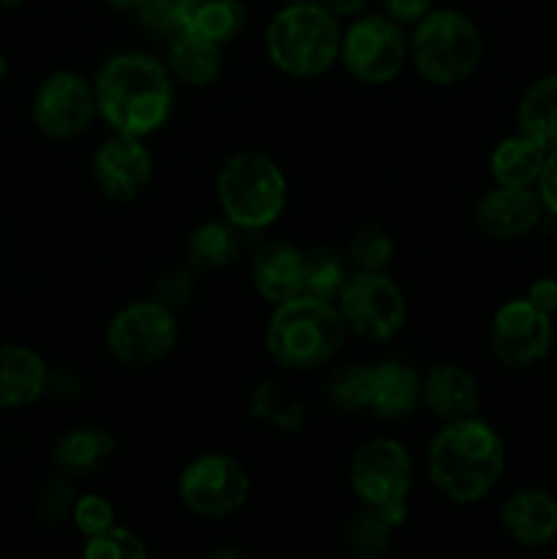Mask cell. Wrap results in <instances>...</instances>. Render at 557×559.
Here are the masks:
<instances>
[{
	"label": "cell",
	"instance_id": "1",
	"mask_svg": "<svg viewBox=\"0 0 557 559\" xmlns=\"http://www.w3.org/2000/svg\"><path fill=\"white\" fill-rule=\"evenodd\" d=\"M506 469V445L497 429L478 415L448 420L429 442L426 475L453 506H473L489 497Z\"/></svg>",
	"mask_w": 557,
	"mask_h": 559
},
{
	"label": "cell",
	"instance_id": "2",
	"mask_svg": "<svg viewBox=\"0 0 557 559\" xmlns=\"http://www.w3.org/2000/svg\"><path fill=\"white\" fill-rule=\"evenodd\" d=\"M96 109L118 134L147 136L167 123L175 85L167 63L147 52H118L93 80Z\"/></svg>",
	"mask_w": 557,
	"mask_h": 559
},
{
	"label": "cell",
	"instance_id": "3",
	"mask_svg": "<svg viewBox=\"0 0 557 559\" xmlns=\"http://www.w3.org/2000/svg\"><path fill=\"white\" fill-rule=\"evenodd\" d=\"M347 338V325L336 304L298 295L273 306L265 328V347L282 369L311 371L336 358Z\"/></svg>",
	"mask_w": 557,
	"mask_h": 559
},
{
	"label": "cell",
	"instance_id": "4",
	"mask_svg": "<svg viewBox=\"0 0 557 559\" xmlns=\"http://www.w3.org/2000/svg\"><path fill=\"white\" fill-rule=\"evenodd\" d=\"M265 52L282 74L295 80L325 74L342 52L339 16L320 0H295L268 22Z\"/></svg>",
	"mask_w": 557,
	"mask_h": 559
},
{
	"label": "cell",
	"instance_id": "5",
	"mask_svg": "<svg viewBox=\"0 0 557 559\" xmlns=\"http://www.w3.org/2000/svg\"><path fill=\"white\" fill-rule=\"evenodd\" d=\"M484 55L478 25L464 11L431 9L413 25L410 60L429 85L453 87L475 74Z\"/></svg>",
	"mask_w": 557,
	"mask_h": 559
},
{
	"label": "cell",
	"instance_id": "6",
	"mask_svg": "<svg viewBox=\"0 0 557 559\" xmlns=\"http://www.w3.org/2000/svg\"><path fill=\"white\" fill-rule=\"evenodd\" d=\"M216 197L224 218L235 227L265 229L287 205V178L265 153L240 151L218 167Z\"/></svg>",
	"mask_w": 557,
	"mask_h": 559
},
{
	"label": "cell",
	"instance_id": "7",
	"mask_svg": "<svg viewBox=\"0 0 557 559\" xmlns=\"http://www.w3.org/2000/svg\"><path fill=\"white\" fill-rule=\"evenodd\" d=\"M107 349L118 364L129 369H153L169 358L178 344V322L175 311L158 300H134L118 309L109 320Z\"/></svg>",
	"mask_w": 557,
	"mask_h": 559
},
{
	"label": "cell",
	"instance_id": "8",
	"mask_svg": "<svg viewBox=\"0 0 557 559\" xmlns=\"http://www.w3.org/2000/svg\"><path fill=\"white\" fill-rule=\"evenodd\" d=\"M339 60L360 85H388L407 66L410 38L388 14H364L342 33Z\"/></svg>",
	"mask_w": 557,
	"mask_h": 559
},
{
	"label": "cell",
	"instance_id": "9",
	"mask_svg": "<svg viewBox=\"0 0 557 559\" xmlns=\"http://www.w3.org/2000/svg\"><path fill=\"white\" fill-rule=\"evenodd\" d=\"M347 331L369 342H388L407 322V300L386 271H355L336 300Z\"/></svg>",
	"mask_w": 557,
	"mask_h": 559
},
{
	"label": "cell",
	"instance_id": "10",
	"mask_svg": "<svg viewBox=\"0 0 557 559\" xmlns=\"http://www.w3.org/2000/svg\"><path fill=\"white\" fill-rule=\"evenodd\" d=\"M249 495V473L227 453H202L180 469L178 497L194 516H233L246 506Z\"/></svg>",
	"mask_w": 557,
	"mask_h": 559
},
{
	"label": "cell",
	"instance_id": "11",
	"mask_svg": "<svg viewBox=\"0 0 557 559\" xmlns=\"http://www.w3.org/2000/svg\"><path fill=\"white\" fill-rule=\"evenodd\" d=\"M413 473V459L402 442L375 437L349 459V489L364 506L407 508Z\"/></svg>",
	"mask_w": 557,
	"mask_h": 559
},
{
	"label": "cell",
	"instance_id": "12",
	"mask_svg": "<svg viewBox=\"0 0 557 559\" xmlns=\"http://www.w3.org/2000/svg\"><path fill=\"white\" fill-rule=\"evenodd\" d=\"M96 112L98 109L93 82H87L76 71H52L33 91V126L47 140H74L93 123V115Z\"/></svg>",
	"mask_w": 557,
	"mask_h": 559
},
{
	"label": "cell",
	"instance_id": "13",
	"mask_svg": "<svg viewBox=\"0 0 557 559\" xmlns=\"http://www.w3.org/2000/svg\"><path fill=\"white\" fill-rule=\"evenodd\" d=\"M552 344H555L552 314L535 309L528 298L506 300L491 317L489 347L506 369H533L552 353Z\"/></svg>",
	"mask_w": 557,
	"mask_h": 559
},
{
	"label": "cell",
	"instance_id": "14",
	"mask_svg": "<svg viewBox=\"0 0 557 559\" xmlns=\"http://www.w3.org/2000/svg\"><path fill=\"white\" fill-rule=\"evenodd\" d=\"M91 175L104 200L131 202L145 194V189L151 186L153 156L142 145V136L115 131V136H109L93 153Z\"/></svg>",
	"mask_w": 557,
	"mask_h": 559
},
{
	"label": "cell",
	"instance_id": "15",
	"mask_svg": "<svg viewBox=\"0 0 557 559\" xmlns=\"http://www.w3.org/2000/svg\"><path fill=\"white\" fill-rule=\"evenodd\" d=\"M546 207L535 189L495 186L473 207V222L486 238L517 240L533 233L544 218Z\"/></svg>",
	"mask_w": 557,
	"mask_h": 559
},
{
	"label": "cell",
	"instance_id": "16",
	"mask_svg": "<svg viewBox=\"0 0 557 559\" xmlns=\"http://www.w3.org/2000/svg\"><path fill=\"white\" fill-rule=\"evenodd\" d=\"M500 527L524 549H541L557 540V500L544 489H519L502 502Z\"/></svg>",
	"mask_w": 557,
	"mask_h": 559
},
{
	"label": "cell",
	"instance_id": "17",
	"mask_svg": "<svg viewBox=\"0 0 557 559\" xmlns=\"http://www.w3.org/2000/svg\"><path fill=\"white\" fill-rule=\"evenodd\" d=\"M306 251L289 240H271L262 246L251 262V284L268 304H284L304 295Z\"/></svg>",
	"mask_w": 557,
	"mask_h": 559
},
{
	"label": "cell",
	"instance_id": "18",
	"mask_svg": "<svg viewBox=\"0 0 557 559\" xmlns=\"http://www.w3.org/2000/svg\"><path fill=\"white\" fill-rule=\"evenodd\" d=\"M420 402L442 424L470 418V415H475L481 402L478 380L464 366L442 360V364L431 366L424 380H420Z\"/></svg>",
	"mask_w": 557,
	"mask_h": 559
},
{
	"label": "cell",
	"instance_id": "19",
	"mask_svg": "<svg viewBox=\"0 0 557 559\" xmlns=\"http://www.w3.org/2000/svg\"><path fill=\"white\" fill-rule=\"evenodd\" d=\"M49 369L42 355L22 344L0 347V407H33L47 393Z\"/></svg>",
	"mask_w": 557,
	"mask_h": 559
},
{
	"label": "cell",
	"instance_id": "20",
	"mask_svg": "<svg viewBox=\"0 0 557 559\" xmlns=\"http://www.w3.org/2000/svg\"><path fill=\"white\" fill-rule=\"evenodd\" d=\"M424 377L402 360H382L371 366L369 407L382 420H402L415 413L420 402Z\"/></svg>",
	"mask_w": 557,
	"mask_h": 559
},
{
	"label": "cell",
	"instance_id": "21",
	"mask_svg": "<svg viewBox=\"0 0 557 559\" xmlns=\"http://www.w3.org/2000/svg\"><path fill=\"white\" fill-rule=\"evenodd\" d=\"M115 445H118L115 435L109 429H104V426H71L69 431H63L55 440L52 464L58 473L71 475V478H76V475H91L112 459Z\"/></svg>",
	"mask_w": 557,
	"mask_h": 559
},
{
	"label": "cell",
	"instance_id": "22",
	"mask_svg": "<svg viewBox=\"0 0 557 559\" xmlns=\"http://www.w3.org/2000/svg\"><path fill=\"white\" fill-rule=\"evenodd\" d=\"M167 69L178 82L191 87H208L222 76L224 58L222 44H213L208 38L191 36L180 31L167 44Z\"/></svg>",
	"mask_w": 557,
	"mask_h": 559
},
{
	"label": "cell",
	"instance_id": "23",
	"mask_svg": "<svg viewBox=\"0 0 557 559\" xmlns=\"http://www.w3.org/2000/svg\"><path fill=\"white\" fill-rule=\"evenodd\" d=\"M407 508H371L364 506L344 524V546L358 559H380L391 549L396 527H402Z\"/></svg>",
	"mask_w": 557,
	"mask_h": 559
},
{
	"label": "cell",
	"instance_id": "24",
	"mask_svg": "<svg viewBox=\"0 0 557 559\" xmlns=\"http://www.w3.org/2000/svg\"><path fill=\"white\" fill-rule=\"evenodd\" d=\"M546 151L535 145L530 136L513 134L497 142L489 156V173L497 186H513V189H535L544 169Z\"/></svg>",
	"mask_w": 557,
	"mask_h": 559
},
{
	"label": "cell",
	"instance_id": "25",
	"mask_svg": "<svg viewBox=\"0 0 557 559\" xmlns=\"http://www.w3.org/2000/svg\"><path fill=\"white\" fill-rule=\"evenodd\" d=\"M519 134L546 153L557 147V74H544L522 93L517 107Z\"/></svg>",
	"mask_w": 557,
	"mask_h": 559
},
{
	"label": "cell",
	"instance_id": "26",
	"mask_svg": "<svg viewBox=\"0 0 557 559\" xmlns=\"http://www.w3.org/2000/svg\"><path fill=\"white\" fill-rule=\"evenodd\" d=\"M246 25V9L240 0H183L180 31L208 38L213 44H229Z\"/></svg>",
	"mask_w": 557,
	"mask_h": 559
},
{
	"label": "cell",
	"instance_id": "27",
	"mask_svg": "<svg viewBox=\"0 0 557 559\" xmlns=\"http://www.w3.org/2000/svg\"><path fill=\"white\" fill-rule=\"evenodd\" d=\"M240 235L233 222H205L186 240V260L191 271H222L229 262L238 260Z\"/></svg>",
	"mask_w": 557,
	"mask_h": 559
},
{
	"label": "cell",
	"instance_id": "28",
	"mask_svg": "<svg viewBox=\"0 0 557 559\" xmlns=\"http://www.w3.org/2000/svg\"><path fill=\"white\" fill-rule=\"evenodd\" d=\"M249 413L251 418L276 431H298L306 418L304 399L278 380L257 382L249 399Z\"/></svg>",
	"mask_w": 557,
	"mask_h": 559
},
{
	"label": "cell",
	"instance_id": "29",
	"mask_svg": "<svg viewBox=\"0 0 557 559\" xmlns=\"http://www.w3.org/2000/svg\"><path fill=\"white\" fill-rule=\"evenodd\" d=\"M349 276H353V273H349L347 257L339 249L322 246V249H315L311 254H306L304 295L328 300V304H336Z\"/></svg>",
	"mask_w": 557,
	"mask_h": 559
},
{
	"label": "cell",
	"instance_id": "30",
	"mask_svg": "<svg viewBox=\"0 0 557 559\" xmlns=\"http://www.w3.org/2000/svg\"><path fill=\"white\" fill-rule=\"evenodd\" d=\"M369 385H371V366L349 364L333 371L322 385L325 402L339 413H358L369 407Z\"/></svg>",
	"mask_w": 557,
	"mask_h": 559
},
{
	"label": "cell",
	"instance_id": "31",
	"mask_svg": "<svg viewBox=\"0 0 557 559\" xmlns=\"http://www.w3.org/2000/svg\"><path fill=\"white\" fill-rule=\"evenodd\" d=\"M347 260L358 271H386L393 260V238L380 224H364L353 233L347 246Z\"/></svg>",
	"mask_w": 557,
	"mask_h": 559
},
{
	"label": "cell",
	"instance_id": "32",
	"mask_svg": "<svg viewBox=\"0 0 557 559\" xmlns=\"http://www.w3.org/2000/svg\"><path fill=\"white\" fill-rule=\"evenodd\" d=\"M82 557L85 559H142L147 557V546L134 530L129 527H112L102 530V533L91 535L82 546Z\"/></svg>",
	"mask_w": 557,
	"mask_h": 559
},
{
	"label": "cell",
	"instance_id": "33",
	"mask_svg": "<svg viewBox=\"0 0 557 559\" xmlns=\"http://www.w3.org/2000/svg\"><path fill=\"white\" fill-rule=\"evenodd\" d=\"M74 484H71V475L58 473L55 469L52 478L44 484L42 495H38L36 502V516L38 522L44 524H58L63 519H71V511H74Z\"/></svg>",
	"mask_w": 557,
	"mask_h": 559
},
{
	"label": "cell",
	"instance_id": "34",
	"mask_svg": "<svg viewBox=\"0 0 557 559\" xmlns=\"http://www.w3.org/2000/svg\"><path fill=\"white\" fill-rule=\"evenodd\" d=\"M71 522L80 530L85 538L102 533V530L112 527L115 524V508L107 497L102 495H82L76 497L74 511H71Z\"/></svg>",
	"mask_w": 557,
	"mask_h": 559
},
{
	"label": "cell",
	"instance_id": "35",
	"mask_svg": "<svg viewBox=\"0 0 557 559\" xmlns=\"http://www.w3.org/2000/svg\"><path fill=\"white\" fill-rule=\"evenodd\" d=\"M180 11H183V0H145L134 14L145 31L169 41L175 33H180Z\"/></svg>",
	"mask_w": 557,
	"mask_h": 559
},
{
	"label": "cell",
	"instance_id": "36",
	"mask_svg": "<svg viewBox=\"0 0 557 559\" xmlns=\"http://www.w3.org/2000/svg\"><path fill=\"white\" fill-rule=\"evenodd\" d=\"M194 289L197 284L191 267H169V271H164L158 276L156 287H153V300H158L167 309L178 311L194 298Z\"/></svg>",
	"mask_w": 557,
	"mask_h": 559
},
{
	"label": "cell",
	"instance_id": "37",
	"mask_svg": "<svg viewBox=\"0 0 557 559\" xmlns=\"http://www.w3.org/2000/svg\"><path fill=\"white\" fill-rule=\"evenodd\" d=\"M382 5H386V14L393 22H399V25H415V22H420L435 9V0H382Z\"/></svg>",
	"mask_w": 557,
	"mask_h": 559
},
{
	"label": "cell",
	"instance_id": "38",
	"mask_svg": "<svg viewBox=\"0 0 557 559\" xmlns=\"http://www.w3.org/2000/svg\"><path fill=\"white\" fill-rule=\"evenodd\" d=\"M535 191H538L546 213L557 216V147L546 153V162H544V169H541L538 183H535Z\"/></svg>",
	"mask_w": 557,
	"mask_h": 559
},
{
	"label": "cell",
	"instance_id": "39",
	"mask_svg": "<svg viewBox=\"0 0 557 559\" xmlns=\"http://www.w3.org/2000/svg\"><path fill=\"white\" fill-rule=\"evenodd\" d=\"M524 298L541 309L544 314H555L557 311V278L544 276V278H535L533 284L528 287V295Z\"/></svg>",
	"mask_w": 557,
	"mask_h": 559
},
{
	"label": "cell",
	"instance_id": "40",
	"mask_svg": "<svg viewBox=\"0 0 557 559\" xmlns=\"http://www.w3.org/2000/svg\"><path fill=\"white\" fill-rule=\"evenodd\" d=\"M47 391H52L55 396L69 399V396H76V393L82 391V382L71 369H58V371H49Z\"/></svg>",
	"mask_w": 557,
	"mask_h": 559
},
{
	"label": "cell",
	"instance_id": "41",
	"mask_svg": "<svg viewBox=\"0 0 557 559\" xmlns=\"http://www.w3.org/2000/svg\"><path fill=\"white\" fill-rule=\"evenodd\" d=\"M336 16H358L369 5V0H320Z\"/></svg>",
	"mask_w": 557,
	"mask_h": 559
},
{
	"label": "cell",
	"instance_id": "42",
	"mask_svg": "<svg viewBox=\"0 0 557 559\" xmlns=\"http://www.w3.org/2000/svg\"><path fill=\"white\" fill-rule=\"evenodd\" d=\"M104 3L112 5V9H118V11H137L142 3H145V0H104Z\"/></svg>",
	"mask_w": 557,
	"mask_h": 559
},
{
	"label": "cell",
	"instance_id": "43",
	"mask_svg": "<svg viewBox=\"0 0 557 559\" xmlns=\"http://www.w3.org/2000/svg\"><path fill=\"white\" fill-rule=\"evenodd\" d=\"M22 3H25V0H0V11H14L20 9Z\"/></svg>",
	"mask_w": 557,
	"mask_h": 559
},
{
	"label": "cell",
	"instance_id": "44",
	"mask_svg": "<svg viewBox=\"0 0 557 559\" xmlns=\"http://www.w3.org/2000/svg\"><path fill=\"white\" fill-rule=\"evenodd\" d=\"M5 74H9V63H5V55L0 52V82L5 80Z\"/></svg>",
	"mask_w": 557,
	"mask_h": 559
}]
</instances>
